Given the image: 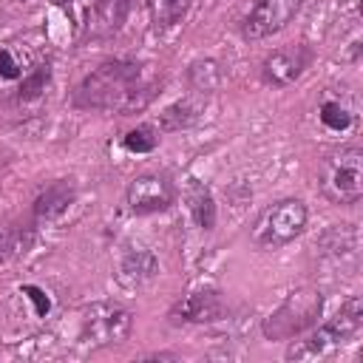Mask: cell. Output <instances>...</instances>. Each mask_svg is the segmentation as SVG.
I'll return each mask as SVG.
<instances>
[{
    "label": "cell",
    "mask_w": 363,
    "mask_h": 363,
    "mask_svg": "<svg viewBox=\"0 0 363 363\" xmlns=\"http://www.w3.org/2000/svg\"><path fill=\"white\" fill-rule=\"evenodd\" d=\"M48 77H51V68H48V62H43V65H37L28 77H23V82H20V91H17V99H23V102H28V99H37L43 91H45V85H48Z\"/></svg>",
    "instance_id": "18"
},
{
    "label": "cell",
    "mask_w": 363,
    "mask_h": 363,
    "mask_svg": "<svg viewBox=\"0 0 363 363\" xmlns=\"http://www.w3.org/2000/svg\"><path fill=\"white\" fill-rule=\"evenodd\" d=\"M130 6H133V0H96L88 9L82 40L99 43V40H111L113 34H119L130 14Z\"/></svg>",
    "instance_id": "11"
},
{
    "label": "cell",
    "mask_w": 363,
    "mask_h": 363,
    "mask_svg": "<svg viewBox=\"0 0 363 363\" xmlns=\"http://www.w3.org/2000/svg\"><path fill=\"white\" fill-rule=\"evenodd\" d=\"M184 196H187V207H190L193 221H196L201 230H213V224H216V201H213L210 187L201 184L199 179H190Z\"/></svg>",
    "instance_id": "14"
},
{
    "label": "cell",
    "mask_w": 363,
    "mask_h": 363,
    "mask_svg": "<svg viewBox=\"0 0 363 363\" xmlns=\"http://www.w3.org/2000/svg\"><path fill=\"white\" fill-rule=\"evenodd\" d=\"M320 187L335 204H354L363 196V150L346 145L332 150L320 167Z\"/></svg>",
    "instance_id": "4"
},
{
    "label": "cell",
    "mask_w": 363,
    "mask_h": 363,
    "mask_svg": "<svg viewBox=\"0 0 363 363\" xmlns=\"http://www.w3.org/2000/svg\"><path fill=\"white\" fill-rule=\"evenodd\" d=\"M173 199H176V187L164 173H142L128 184V193H125V201L136 216L162 213L173 204Z\"/></svg>",
    "instance_id": "8"
},
{
    "label": "cell",
    "mask_w": 363,
    "mask_h": 363,
    "mask_svg": "<svg viewBox=\"0 0 363 363\" xmlns=\"http://www.w3.org/2000/svg\"><path fill=\"white\" fill-rule=\"evenodd\" d=\"M224 312L227 306H224L221 292L216 286H199L182 295V301L170 309V318L182 323H216L224 318Z\"/></svg>",
    "instance_id": "10"
},
{
    "label": "cell",
    "mask_w": 363,
    "mask_h": 363,
    "mask_svg": "<svg viewBox=\"0 0 363 363\" xmlns=\"http://www.w3.org/2000/svg\"><path fill=\"white\" fill-rule=\"evenodd\" d=\"M130 312L119 303L111 301H99L91 303L82 318H79V337L88 346H111V343H122L130 335Z\"/></svg>",
    "instance_id": "6"
},
{
    "label": "cell",
    "mask_w": 363,
    "mask_h": 363,
    "mask_svg": "<svg viewBox=\"0 0 363 363\" xmlns=\"http://www.w3.org/2000/svg\"><path fill=\"white\" fill-rule=\"evenodd\" d=\"M301 6H303V0H255L250 14L241 20V37L244 40H267V37L278 34L298 17Z\"/></svg>",
    "instance_id": "7"
},
{
    "label": "cell",
    "mask_w": 363,
    "mask_h": 363,
    "mask_svg": "<svg viewBox=\"0 0 363 363\" xmlns=\"http://www.w3.org/2000/svg\"><path fill=\"white\" fill-rule=\"evenodd\" d=\"M196 116H199V113H196V105L187 102V99H179V102L167 105V108L159 113V128L167 130V133H173V130L190 128V125L196 122Z\"/></svg>",
    "instance_id": "16"
},
{
    "label": "cell",
    "mask_w": 363,
    "mask_h": 363,
    "mask_svg": "<svg viewBox=\"0 0 363 363\" xmlns=\"http://www.w3.org/2000/svg\"><path fill=\"white\" fill-rule=\"evenodd\" d=\"M26 292H28V298L37 303V312H40V315H45V312H48V298H45L37 286H26Z\"/></svg>",
    "instance_id": "22"
},
{
    "label": "cell",
    "mask_w": 363,
    "mask_h": 363,
    "mask_svg": "<svg viewBox=\"0 0 363 363\" xmlns=\"http://www.w3.org/2000/svg\"><path fill=\"white\" fill-rule=\"evenodd\" d=\"M6 250H9V235H6L3 230H0V255H3Z\"/></svg>",
    "instance_id": "23"
},
{
    "label": "cell",
    "mask_w": 363,
    "mask_h": 363,
    "mask_svg": "<svg viewBox=\"0 0 363 363\" xmlns=\"http://www.w3.org/2000/svg\"><path fill=\"white\" fill-rule=\"evenodd\" d=\"M363 326V301L357 295H352L349 301L340 303V309L320 323L315 332H309L303 340L289 343L286 349V360H315V357H326L329 352L340 349L352 335H357V329Z\"/></svg>",
    "instance_id": "2"
},
{
    "label": "cell",
    "mask_w": 363,
    "mask_h": 363,
    "mask_svg": "<svg viewBox=\"0 0 363 363\" xmlns=\"http://www.w3.org/2000/svg\"><path fill=\"white\" fill-rule=\"evenodd\" d=\"M159 136H156V128L153 125H136L133 130L125 133V147L130 153H150L156 147Z\"/></svg>",
    "instance_id": "19"
},
{
    "label": "cell",
    "mask_w": 363,
    "mask_h": 363,
    "mask_svg": "<svg viewBox=\"0 0 363 363\" xmlns=\"http://www.w3.org/2000/svg\"><path fill=\"white\" fill-rule=\"evenodd\" d=\"M187 79H190V85L196 91H216L221 85V68L213 60H199V62L190 65Z\"/></svg>",
    "instance_id": "17"
},
{
    "label": "cell",
    "mask_w": 363,
    "mask_h": 363,
    "mask_svg": "<svg viewBox=\"0 0 363 363\" xmlns=\"http://www.w3.org/2000/svg\"><path fill=\"white\" fill-rule=\"evenodd\" d=\"M156 275H159V258L145 247L125 250L119 264H116V281L122 286H128V289H142Z\"/></svg>",
    "instance_id": "12"
},
{
    "label": "cell",
    "mask_w": 363,
    "mask_h": 363,
    "mask_svg": "<svg viewBox=\"0 0 363 363\" xmlns=\"http://www.w3.org/2000/svg\"><path fill=\"white\" fill-rule=\"evenodd\" d=\"M323 312V295L315 286H301L292 289L267 318H264V337L267 340H289L301 332H306L309 326L318 323Z\"/></svg>",
    "instance_id": "3"
},
{
    "label": "cell",
    "mask_w": 363,
    "mask_h": 363,
    "mask_svg": "<svg viewBox=\"0 0 363 363\" xmlns=\"http://www.w3.org/2000/svg\"><path fill=\"white\" fill-rule=\"evenodd\" d=\"M156 82L145 77V65L128 57L105 60L74 91V105L96 108V111H116L122 116L142 111L153 96Z\"/></svg>",
    "instance_id": "1"
},
{
    "label": "cell",
    "mask_w": 363,
    "mask_h": 363,
    "mask_svg": "<svg viewBox=\"0 0 363 363\" xmlns=\"http://www.w3.org/2000/svg\"><path fill=\"white\" fill-rule=\"evenodd\" d=\"M51 3H54V6H62V9H71L74 0H51Z\"/></svg>",
    "instance_id": "24"
},
{
    "label": "cell",
    "mask_w": 363,
    "mask_h": 363,
    "mask_svg": "<svg viewBox=\"0 0 363 363\" xmlns=\"http://www.w3.org/2000/svg\"><path fill=\"white\" fill-rule=\"evenodd\" d=\"M74 196H77V187H74L71 179H60V182L48 184V187L34 199V218H37V221H51V218L62 216V213L71 207Z\"/></svg>",
    "instance_id": "13"
},
{
    "label": "cell",
    "mask_w": 363,
    "mask_h": 363,
    "mask_svg": "<svg viewBox=\"0 0 363 363\" xmlns=\"http://www.w3.org/2000/svg\"><path fill=\"white\" fill-rule=\"evenodd\" d=\"M0 77H3V79L20 77V65H17V60L11 57L9 48H0Z\"/></svg>",
    "instance_id": "21"
},
{
    "label": "cell",
    "mask_w": 363,
    "mask_h": 363,
    "mask_svg": "<svg viewBox=\"0 0 363 363\" xmlns=\"http://www.w3.org/2000/svg\"><path fill=\"white\" fill-rule=\"evenodd\" d=\"M187 11H190V0H147L150 23L159 31L173 28L176 23H182Z\"/></svg>",
    "instance_id": "15"
},
{
    "label": "cell",
    "mask_w": 363,
    "mask_h": 363,
    "mask_svg": "<svg viewBox=\"0 0 363 363\" xmlns=\"http://www.w3.org/2000/svg\"><path fill=\"white\" fill-rule=\"evenodd\" d=\"M320 122L329 130H346L352 125V113L340 105V102H323L320 105Z\"/></svg>",
    "instance_id": "20"
},
{
    "label": "cell",
    "mask_w": 363,
    "mask_h": 363,
    "mask_svg": "<svg viewBox=\"0 0 363 363\" xmlns=\"http://www.w3.org/2000/svg\"><path fill=\"white\" fill-rule=\"evenodd\" d=\"M309 60H312V54H309L306 45L275 48L261 62V79L269 88H286L295 79H301V74L309 68Z\"/></svg>",
    "instance_id": "9"
},
{
    "label": "cell",
    "mask_w": 363,
    "mask_h": 363,
    "mask_svg": "<svg viewBox=\"0 0 363 363\" xmlns=\"http://www.w3.org/2000/svg\"><path fill=\"white\" fill-rule=\"evenodd\" d=\"M306 227V204L301 199H281L261 210L252 224V241L264 250H278L295 241Z\"/></svg>",
    "instance_id": "5"
}]
</instances>
